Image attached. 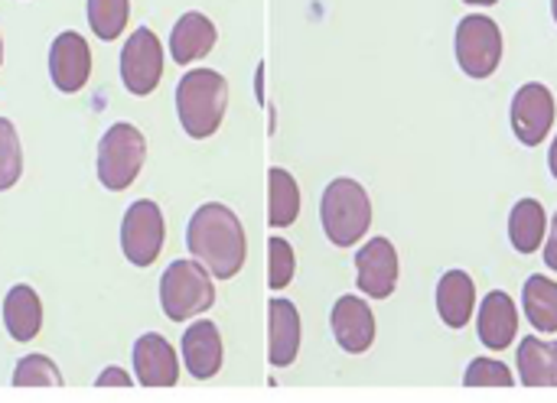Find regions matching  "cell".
I'll list each match as a JSON object with an SVG mask.
<instances>
[{
	"instance_id": "obj_17",
	"label": "cell",
	"mask_w": 557,
	"mask_h": 403,
	"mask_svg": "<svg viewBox=\"0 0 557 403\" xmlns=\"http://www.w3.org/2000/svg\"><path fill=\"white\" fill-rule=\"evenodd\" d=\"M183 362L186 371L199 381L222 371V336L209 319H199L183 332Z\"/></svg>"
},
{
	"instance_id": "obj_22",
	"label": "cell",
	"mask_w": 557,
	"mask_h": 403,
	"mask_svg": "<svg viewBox=\"0 0 557 403\" xmlns=\"http://www.w3.org/2000/svg\"><path fill=\"white\" fill-rule=\"evenodd\" d=\"M268 189H271V199H268V225L271 228L294 225L297 215H300V186H297V179L287 169L274 166L268 173Z\"/></svg>"
},
{
	"instance_id": "obj_11",
	"label": "cell",
	"mask_w": 557,
	"mask_h": 403,
	"mask_svg": "<svg viewBox=\"0 0 557 403\" xmlns=\"http://www.w3.org/2000/svg\"><path fill=\"white\" fill-rule=\"evenodd\" d=\"M356 284L369 300H388L398 287V251L388 238H372L356 254Z\"/></svg>"
},
{
	"instance_id": "obj_7",
	"label": "cell",
	"mask_w": 557,
	"mask_h": 403,
	"mask_svg": "<svg viewBox=\"0 0 557 403\" xmlns=\"http://www.w3.org/2000/svg\"><path fill=\"white\" fill-rule=\"evenodd\" d=\"M163 238H166V225H163V212L157 202L140 199L124 212L121 251L134 267H150L163 251Z\"/></svg>"
},
{
	"instance_id": "obj_1",
	"label": "cell",
	"mask_w": 557,
	"mask_h": 403,
	"mask_svg": "<svg viewBox=\"0 0 557 403\" xmlns=\"http://www.w3.org/2000/svg\"><path fill=\"white\" fill-rule=\"evenodd\" d=\"M186 248L219 280H232L245 267L248 254L245 228L238 215L222 202H209L193 212L186 225Z\"/></svg>"
},
{
	"instance_id": "obj_13",
	"label": "cell",
	"mask_w": 557,
	"mask_h": 403,
	"mask_svg": "<svg viewBox=\"0 0 557 403\" xmlns=\"http://www.w3.org/2000/svg\"><path fill=\"white\" fill-rule=\"evenodd\" d=\"M330 326H333V339L349 355H362L375 342V316H372L369 303L359 300V297L336 300L333 316H330Z\"/></svg>"
},
{
	"instance_id": "obj_33",
	"label": "cell",
	"mask_w": 557,
	"mask_h": 403,
	"mask_svg": "<svg viewBox=\"0 0 557 403\" xmlns=\"http://www.w3.org/2000/svg\"><path fill=\"white\" fill-rule=\"evenodd\" d=\"M463 3H470V7H493V3H499V0H463Z\"/></svg>"
},
{
	"instance_id": "obj_24",
	"label": "cell",
	"mask_w": 557,
	"mask_h": 403,
	"mask_svg": "<svg viewBox=\"0 0 557 403\" xmlns=\"http://www.w3.org/2000/svg\"><path fill=\"white\" fill-rule=\"evenodd\" d=\"M127 16H131V0H88V26L104 42L124 33Z\"/></svg>"
},
{
	"instance_id": "obj_18",
	"label": "cell",
	"mask_w": 557,
	"mask_h": 403,
	"mask_svg": "<svg viewBox=\"0 0 557 403\" xmlns=\"http://www.w3.org/2000/svg\"><path fill=\"white\" fill-rule=\"evenodd\" d=\"M476 306V287L473 277L463 270H447L437 284V313L450 329H463L473 319Z\"/></svg>"
},
{
	"instance_id": "obj_29",
	"label": "cell",
	"mask_w": 557,
	"mask_h": 403,
	"mask_svg": "<svg viewBox=\"0 0 557 403\" xmlns=\"http://www.w3.org/2000/svg\"><path fill=\"white\" fill-rule=\"evenodd\" d=\"M95 385H98V388H131L134 378H127L121 368H104V371L95 378Z\"/></svg>"
},
{
	"instance_id": "obj_19",
	"label": "cell",
	"mask_w": 557,
	"mask_h": 403,
	"mask_svg": "<svg viewBox=\"0 0 557 403\" xmlns=\"http://www.w3.org/2000/svg\"><path fill=\"white\" fill-rule=\"evenodd\" d=\"M3 326L13 342H33L42 329V303L33 287L16 284L3 300Z\"/></svg>"
},
{
	"instance_id": "obj_12",
	"label": "cell",
	"mask_w": 557,
	"mask_h": 403,
	"mask_svg": "<svg viewBox=\"0 0 557 403\" xmlns=\"http://www.w3.org/2000/svg\"><path fill=\"white\" fill-rule=\"evenodd\" d=\"M134 375L144 388H173L180 381V358L173 352V345L157 336L147 332L134 342Z\"/></svg>"
},
{
	"instance_id": "obj_9",
	"label": "cell",
	"mask_w": 557,
	"mask_h": 403,
	"mask_svg": "<svg viewBox=\"0 0 557 403\" xmlns=\"http://www.w3.org/2000/svg\"><path fill=\"white\" fill-rule=\"evenodd\" d=\"M555 124V95L542 81H529L512 98V130L519 143L539 147Z\"/></svg>"
},
{
	"instance_id": "obj_16",
	"label": "cell",
	"mask_w": 557,
	"mask_h": 403,
	"mask_svg": "<svg viewBox=\"0 0 557 403\" xmlns=\"http://www.w3.org/2000/svg\"><path fill=\"white\" fill-rule=\"evenodd\" d=\"M219 33L212 26V20L199 10H189L176 20L173 33H170V55L176 65H193L196 59H206L215 46Z\"/></svg>"
},
{
	"instance_id": "obj_25",
	"label": "cell",
	"mask_w": 557,
	"mask_h": 403,
	"mask_svg": "<svg viewBox=\"0 0 557 403\" xmlns=\"http://www.w3.org/2000/svg\"><path fill=\"white\" fill-rule=\"evenodd\" d=\"M23 176V150H20V137L16 127L0 117V192L13 189Z\"/></svg>"
},
{
	"instance_id": "obj_15",
	"label": "cell",
	"mask_w": 557,
	"mask_h": 403,
	"mask_svg": "<svg viewBox=\"0 0 557 403\" xmlns=\"http://www.w3.org/2000/svg\"><path fill=\"white\" fill-rule=\"evenodd\" d=\"M476 332L480 342L490 352H506L516 342L519 332V310L516 300L503 290H493L483 303H480V316H476Z\"/></svg>"
},
{
	"instance_id": "obj_20",
	"label": "cell",
	"mask_w": 557,
	"mask_h": 403,
	"mask_svg": "<svg viewBox=\"0 0 557 403\" xmlns=\"http://www.w3.org/2000/svg\"><path fill=\"white\" fill-rule=\"evenodd\" d=\"M519 378L525 388H557V342L525 336L519 342Z\"/></svg>"
},
{
	"instance_id": "obj_14",
	"label": "cell",
	"mask_w": 557,
	"mask_h": 403,
	"mask_svg": "<svg viewBox=\"0 0 557 403\" xmlns=\"http://www.w3.org/2000/svg\"><path fill=\"white\" fill-rule=\"evenodd\" d=\"M304 339L300 313L290 300H271L268 306V362L274 368H287L297 362Z\"/></svg>"
},
{
	"instance_id": "obj_5",
	"label": "cell",
	"mask_w": 557,
	"mask_h": 403,
	"mask_svg": "<svg viewBox=\"0 0 557 403\" xmlns=\"http://www.w3.org/2000/svg\"><path fill=\"white\" fill-rule=\"evenodd\" d=\"M147 140L134 124H111L98 143V182L111 192H124L144 169Z\"/></svg>"
},
{
	"instance_id": "obj_10",
	"label": "cell",
	"mask_w": 557,
	"mask_h": 403,
	"mask_svg": "<svg viewBox=\"0 0 557 403\" xmlns=\"http://www.w3.org/2000/svg\"><path fill=\"white\" fill-rule=\"evenodd\" d=\"M49 78L62 95H75L91 78V49L78 33H59L49 46Z\"/></svg>"
},
{
	"instance_id": "obj_27",
	"label": "cell",
	"mask_w": 557,
	"mask_h": 403,
	"mask_svg": "<svg viewBox=\"0 0 557 403\" xmlns=\"http://www.w3.org/2000/svg\"><path fill=\"white\" fill-rule=\"evenodd\" d=\"M297 274V257L294 248L284 238H271L268 241V287L271 290H284Z\"/></svg>"
},
{
	"instance_id": "obj_21",
	"label": "cell",
	"mask_w": 557,
	"mask_h": 403,
	"mask_svg": "<svg viewBox=\"0 0 557 403\" xmlns=\"http://www.w3.org/2000/svg\"><path fill=\"white\" fill-rule=\"evenodd\" d=\"M548 235V215L539 199H522L516 202L509 215V241L519 254H535Z\"/></svg>"
},
{
	"instance_id": "obj_8",
	"label": "cell",
	"mask_w": 557,
	"mask_h": 403,
	"mask_svg": "<svg viewBox=\"0 0 557 403\" xmlns=\"http://www.w3.org/2000/svg\"><path fill=\"white\" fill-rule=\"evenodd\" d=\"M163 78V46L153 29L137 26L121 49V81L131 95H150Z\"/></svg>"
},
{
	"instance_id": "obj_31",
	"label": "cell",
	"mask_w": 557,
	"mask_h": 403,
	"mask_svg": "<svg viewBox=\"0 0 557 403\" xmlns=\"http://www.w3.org/2000/svg\"><path fill=\"white\" fill-rule=\"evenodd\" d=\"M255 85H258V104H264V62L258 65V81Z\"/></svg>"
},
{
	"instance_id": "obj_6",
	"label": "cell",
	"mask_w": 557,
	"mask_h": 403,
	"mask_svg": "<svg viewBox=\"0 0 557 403\" xmlns=\"http://www.w3.org/2000/svg\"><path fill=\"white\" fill-rule=\"evenodd\" d=\"M457 62L470 78H490L503 62L499 23L483 13L463 16L457 26Z\"/></svg>"
},
{
	"instance_id": "obj_28",
	"label": "cell",
	"mask_w": 557,
	"mask_h": 403,
	"mask_svg": "<svg viewBox=\"0 0 557 403\" xmlns=\"http://www.w3.org/2000/svg\"><path fill=\"white\" fill-rule=\"evenodd\" d=\"M463 385L467 388H512L516 378H512V371L503 362H496V358H476V362H470V368L463 375Z\"/></svg>"
},
{
	"instance_id": "obj_35",
	"label": "cell",
	"mask_w": 557,
	"mask_h": 403,
	"mask_svg": "<svg viewBox=\"0 0 557 403\" xmlns=\"http://www.w3.org/2000/svg\"><path fill=\"white\" fill-rule=\"evenodd\" d=\"M0 62H3V39H0Z\"/></svg>"
},
{
	"instance_id": "obj_4",
	"label": "cell",
	"mask_w": 557,
	"mask_h": 403,
	"mask_svg": "<svg viewBox=\"0 0 557 403\" xmlns=\"http://www.w3.org/2000/svg\"><path fill=\"white\" fill-rule=\"evenodd\" d=\"M215 303V287H212V274L193 257V261H173L163 277H160V306L166 313V319L173 323H186L206 310H212Z\"/></svg>"
},
{
	"instance_id": "obj_30",
	"label": "cell",
	"mask_w": 557,
	"mask_h": 403,
	"mask_svg": "<svg viewBox=\"0 0 557 403\" xmlns=\"http://www.w3.org/2000/svg\"><path fill=\"white\" fill-rule=\"evenodd\" d=\"M545 264L557 274V212L552 218V231H548V241H545Z\"/></svg>"
},
{
	"instance_id": "obj_26",
	"label": "cell",
	"mask_w": 557,
	"mask_h": 403,
	"mask_svg": "<svg viewBox=\"0 0 557 403\" xmlns=\"http://www.w3.org/2000/svg\"><path fill=\"white\" fill-rule=\"evenodd\" d=\"M13 385L16 388H59L62 375L46 355H26L13 368Z\"/></svg>"
},
{
	"instance_id": "obj_23",
	"label": "cell",
	"mask_w": 557,
	"mask_h": 403,
	"mask_svg": "<svg viewBox=\"0 0 557 403\" xmlns=\"http://www.w3.org/2000/svg\"><path fill=\"white\" fill-rule=\"evenodd\" d=\"M522 306L539 332H557V284L552 277H529L522 287Z\"/></svg>"
},
{
	"instance_id": "obj_32",
	"label": "cell",
	"mask_w": 557,
	"mask_h": 403,
	"mask_svg": "<svg viewBox=\"0 0 557 403\" xmlns=\"http://www.w3.org/2000/svg\"><path fill=\"white\" fill-rule=\"evenodd\" d=\"M548 169H552V176L557 179V137L555 143H552V153H548Z\"/></svg>"
},
{
	"instance_id": "obj_34",
	"label": "cell",
	"mask_w": 557,
	"mask_h": 403,
	"mask_svg": "<svg viewBox=\"0 0 557 403\" xmlns=\"http://www.w3.org/2000/svg\"><path fill=\"white\" fill-rule=\"evenodd\" d=\"M552 13H555V23H557V0H552Z\"/></svg>"
},
{
	"instance_id": "obj_3",
	"label": "cell",
	"mask_w": 557,
	"mask_h": 403,
	"mask_svg": "<svg viewBox=\"0 0 557 403\" xmlns=\"http://www.w3.org/2000/svg\"><path fill=\"white\" fill-rule=\"evenodd\" d=\"M320 222L336 248H352L366 238L372 225V202L362 182L356 179H333L320 199Z\"/></svg>"
},
{
	"instance_id": "obj_2",
	"label": "cell",
	"mask_w": 557,
	"mask_h": 403,
	"mask_svg": "<svg viewBox=\"0 0 557 403\" xmlns=\"http://www.w3.org/2000/svg\"><path fill=\"white\" fill-rule=\"evenodd\" d=\"M228 108V81L212 68H193L176 85V114L193 140H206L222 127Z\"/></svg>"
}]
</instances>
